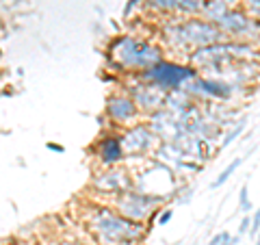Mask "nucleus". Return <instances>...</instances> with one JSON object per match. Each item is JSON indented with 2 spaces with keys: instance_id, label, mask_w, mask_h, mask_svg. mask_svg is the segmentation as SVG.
Segmentation results:
<instances>
[{
  "instance_id": "nucleus-1",
  "label": "nucleus",
  "mask_w": 260,
  "mask_h": 245,
  "mask_svg": "<svg viewBox=\"0 0 260 245\" xmlns=\"http://www.w3.org/2000/svg\"><path fill=\"white\" fill-rule=\"evenodd\" d=\"M167 39L176 50H189V54H191L197 48L223 42L225 35L215 22H210L206 18H189V20H182V22H176L169 26Z\"/></svg>"
},
{
  "instance_id": "nucleus-2",
  "label": "nucleus",
  "mask_w": 260,
  "mask_h": 245,
  "mask_svg": "<svg viewBox=\"0 0 260 245\" xmlns=\"http://www.w3.org/2000/svg\"><path fill=\"white\" fill-rule=\"evenodd\" d=\"M93 232H98L100 241L104 245H133L137 241H141V236L146 234L143 223L130 219V217L115 215L111 210L102 208L93 213L91 219Z\"/></svg>"
},
{
  "instance_id": "nucleus-3",
  "label": "nucleus",
  "mask_w": 260,
  "mask_h": 245,
  "mask_svg": "<svg viewBox=\"0 0 260 245\" xmlns=\"http://www.w3.org/2000/svg\"><path fill=\"white\" fill-rule=\"evenodd\" d=\"M197 76H200L197 67L182 65V63H176V61H165V59L152 67H148V70H143V78L163 91H178L182 85L195 80Z\"/></svg>"
},
{
  "instance_id": "nucleus-4",
  "label": "nucleus",
  "mask_w": 260,
  "mask_h": 245,
  "mask_svg": "<svg viewBox=\"0 0 260 245\" xmlns=\"http://www.w3.org/2000/svg\"><path fill=\"white\" fill-rule=\"evenodd\" d=\"M115 57L119 59L121 67L126 70H148V67L156 65L159 61H163V52L161 48L148 44V42H139L133 37H121L119 42H115Z\"/></svg>"
},
{
  "instance_id": "nucleus-5",
  "label": "nucleus",
  "mask_w": 260,
  "mask_h": 245,
  "mask_svg": "<svg viewBox=\"0 0 260 245\" xmlns=\"http://www.w3.org/2000/svg\"><path fill=\"white\" fill-rule=\"evenodd\" d=\"M225 39H245V42H254L260 35V20L251 18L243 7H234L232 11H228L221 20L215 22Z\"/></svg>"
},
{
  "instance_id": "nucleus-6",
  "label": "nucleus",
  "mask_w": 260,
  "mask_h": 245,
  "mask_svg": "<svg viewBox=\"0 0 260 245\" xmlns=\"http://www.w3.org/2000/svg\"><path fill=\"white\" fill-rule=\"evenodd\" d=\"M191 91H195V93H202V96H206V98H213V100H219V102H228L236 96V91H238V87L234 85H230L228 80H223V78H208V76H197L193 80V85H191Z\"/></svg>"
},
{
  "instance_id": "nucleus-7",
  "label": "nucleus",
  "mask_w": 260,
  "mask_h": 245,
  "mask_svg": "<svg viewBox=\"0 0 260 245\" xmlns=\"http://www.w3.org/2000/svg\"><path fill=\"white\" fill-rule=\"evenodd\" d=\"M106 111L111 115V119L117 121V124H130V119H135L137 115V102L126 96H115L108 100Z\"/></svg>"
},
{
  "instance_id": "nucleus-8",
  "label": "nucleus",
  "mask_w": 260,
  "mask_h": 245,
  "mask_svg": "<svg viewBox=\"0 0 260 245\" xmlns=\"http://www.w3.org/2000/svg\"><path fill=\"white\" fill-rule=\"evenodd\" d=\"M98 156L104 165H115L124 159V141L117 135H111V137L100 139L98 144Z\"/></svg>"
},
{
  "instance_id": "nucleus-9",
  "label": "nucleus",
  "mask_w": 260,
  "mask_h": 245,
  "mask_svg": "<svg viewBox=\"0 0 260 245\" xmlns=\"http://www.w3.org/2000/svg\"><path fill=\"white\" fill-rule=\"evenodd\" d=\"M234 7H236V0H204L202 18L210 20V22H217V20H221L225 13L232 11Z\"/></svg>"
},
{
  "instance_id": "nucleus-10",
  "label": "nucleus",
  "mask_w": 260,
  "mask_h": 245,
  "mask_svg": "<svg viewBox=\"0 0 260 245\" xmlns=\"http://www.w3.org/2000/svg\"><path fill=\"white\" fill-rule=\"evenodd\" d=\"M128 135H133V141L126 139V148H128V152H148V148H152L154 144V135L148 131L146 126H137L133 133H128Z\"/></svg>"
},
{
  "instance_id": "nucleus-11",
  "label": "nucleus",
  "mask_w": 260,
  "mask_h": 245,
  "mask_svg": "<svg viewBox=\"0 0 260 245\" xmlns=\"http://www.w3.org/2000/svg\"><path fill=\"white\" fill-rule=\"evenodd\" d=\"M241 165H243V156H238V159H234V161H232V163H230V165H228V167H225V169H223V172H221V174H219V176H217V178L213 180V185H210V187H213V189H217V187H221V185H225V182H228V180H230V176H232V174H234V172H236V169H238V167H241Z\"/></svg>"
},
{
  "instance_id": "nucleus-12",
  "label": "nucleus",
  "mask_w": 260,
  "mask_h": 245,
  "mask_svg": "<svg viewBox=\"0 0 260 245\" xmlns=\"http://www.w3.org/2000/svg\"><path fill=\"white\" fill-rule=\"evenodd\" d=\"M245 126H247V117H241V119H236V124L232 126L228 133H225V137H223V141H221V148H228V146L232 144V141L241 137V133L245 131Z\"/></svg>"
},
{
  "instance_id": "nucleus-13",
  "label": "nucleus",
  "mask_w": 260,
  "mask_h": 245,
  "mask_svg": "<svg viewBox=\"0 0 260 245\" xmlns=\"http://www.w3.org/2000/svg\"><path fill=\"white\" fill-rule=\"evenodd\" d=\"M238 241H241V236H232L230 232H217L213 239H210L208 245H236Z\"/></svg>"
},
{
  "instance_id": "nucleus-14",
  "label": "nucleus",
  "mask_w": 260,
  "mask_h": 245,
  "mask_svg": "<svg viewBox=\"0 0 260 245\" xmlns=\"http://www.w3.org/2000/svg\"><path fill=\"white\" fill-rule=\"evenodd\" d=\"M238 208H241L245 215L251 213V200H249V189H247V185H243L241 191H238Z\"/></svg>"
},
{
  "instance_id": "nucleus-15",
  "label": "nucleus",
  "mask_w": 260,
  "mask_h": 245,
  "mask_svg": "<svg viewBox=\"0 0 260 245\" xmlns=\"http://www.w3.org/2000/svg\"><path fill=\"white\" fill-rule=\"evenodd\" d=\"M243 9L247 11L251 18L260 20V0H243Z\"/></svg>"
},
{
  "instance_id": "nucleus-16",
  "label": "nucleus",
  "mask_w": 260,
  "mask_h": 245,
  "mask_svg": "<svg viewBox=\"0 0 260 245\" xmlns=\"http://www.w3.org/2000/svg\"><path fill=\"white\" fill-rule=\"evenodd\" d=\"M260 232V208H256V213L251 215V228H249V236L256 239V234Z\"/></svg>"
},
{
  "instance_id": "nucleus-17",
  "label": "nucleus",
  "mask_w": 260,
  "mask_h": 245,
  "mask_svg": "<svg viewBox=\"0 0 260 245\" xmlns=\"http://www.w3.org/2000/svg\"><path fill=\"white\" fill-rule=\"evenodd\" d=\"M249 228H251V217H249V215H245L243 219H241V226H238V236L249 234Z\"/></svg>"
},
{
  "instance_id": "nucleus-18",
  "label": "nucleus",
  "mask_w": 260,
  "mask_h": 245,
  "mask_svg": "<svg viewBox=\"0 0 260 245\" xmlns=\"http://www.w3.org/2000/svg\"><path fill=\"white\" fill-rule=\"evenodd\" d=\"M172 217H174V210L172 208H163L161 215H159V226H165V223H169Z\"/></svg>"
},
{
  "instance_id": "nucleus-19",
  "label": "nucleus",
  "mask_w": 260,
  "mask_h": 245,
  "mask_svg": "<svg viewBox=\"0 0 260 245\" xmlns=\"http://www.w3.org/2000/svg\"><path fill=\"white\" fill-rule=\"evenodd\" d=\"M48 148H50V150H54V152H63V148H61V146H54V144H50Z\"/></svg>"
},
{
  "instance_id": "nucleus-20",
  "label": "nucleus",
  "mask_w": 260,
  "mask_h": 245,
  "mask_svg": "<svg viewBox=\"0 0 260 245\" xmlns=\"http://www.w3.org/2000/svg\"><path fill=\"white\" fill-rule=\"evenodd\" d=\"M256 241H260V232H258V234H256Z\"/></svg>"
},
{
  "instance_id": "nucleus-21",
  "label": "nucleus",
  "mask_w": 260,
  "mask_h": 245,
  "mask_svg": "<svg viewBox=\"0 0 260 245\" xmlns=\"http://www.w3.org/2000/svg\"><path fill=\"white\" fill-rule=\"evenodd\" d=\"M256 44H258V46H260V35H258V39H256Z\"/></svg>"
},
{
  "instance_id": "nucleus-22",
  "label": "nucleus",
  "mask_w": 260,
  "mask_h": 245,
  "mask_svg": "<svg viewBox=\"0 0 260 245\" xmlns=\"http://www.w3.org/2000/svg\"><path fill=\"white\" fill-rule=\"evenodd\" d=\"M256 245H260V241H256Z\"/></svg>"
},
{
  "instance_id": "nucleus-23",
  "label": "nucleus",
  "mask_w": 260,
  "mask_h": 245,
  "mask_svg": "<svg viewBox=\"0 0 260 245\" xmlns=\"http://www.w3.org/2000/svg\"><path fill=\"white\" fill-rule=\"evenodd\" d=\"M16 245H20V243H16Z\"/></svg>"
}]
</instances>
